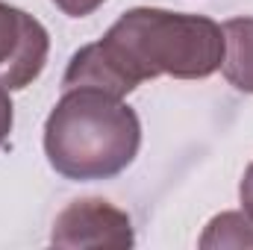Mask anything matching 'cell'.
<instances>
[{"label": "cell", "mask_w": 253, "mask_h": 250, "mask_svg": "<svg viewBox=\"0 0 253 250\" xmlns=\"http://www.w3.org/2000/svg\"><path fill=\"white\" fill-rule=\"evenodd\" d=\"M12 132V100H9V88L0 85V144L9 138Z\"/></svg>", "instance_id": "cell-9"}, {"label": "cell", "mask_w": 253, "mask_h": 250, "mask_svg": "<svg viewBox=\"0 0 253 250\" xmlns=\"http://www.w3.org/2000/svg\"><path fill=\"white\" fill-rule=\"evenodd\" d=\"M239 194H242V206H245V212L253 218V162L248 165V171H245V180H242Z\"/></svg>", "instance_id": "cell-10"}, {"label": "cell", "mask_w": 253, "mask_h": 250, "mask_svg": "<svg viewBox=\"0 0 253 250\" xmlns=\"http://www.w3.org/2000/svg\"><path fill=\"white\" fill-rule=\"evenodd\" d=\"M65 15L71 18H83V15H91L97 6H103V0H53Z\"/></svg>", "instance_id": "cell-8"}, {"label": "cell", "mask_w": 253, "mask_h": 250, "mask_svg": "<svg viewBox=\"0 0 253 250\" xmlns=\"http://www.w3.org/2000/svg\"><path fill=\"white\" fill-rule=\"evenodd\" d=\"M138 115L121 97L97 88H71L44 124L47 162L68 180H109L135 159Z\"/></svg>", "instance_id": "cell-2"}, {"label": "cell", "mask_w": 253, "mask_h": 250, "mask_svg": "<svg viewBox=\"0 0 253 250\" xmlns=\"http://www.w3.org/2000/svg\"><path fill=\"white\" fill-rule=\"evenodd\" d=\"M200 248H253V218L242 212H221L209 221Z\"/></svg>", "instance_id": "cell-7"}, {"label": "cell", "mask_w": 253, "mask_h": 250, "mask_svg": "<svg viewBox=\"0 0 253 250\" xmlns=\"http://www.w3.org/2000/svg\"><path fill=\"white\" fill-rule=\"evenodd\" d=\"M47 30L27 12L0 0V85L24 88L47 62Z\"/></svg>", "instance_id": "cell-3"}, {"label": "cell", "mask_w": 253, "mask_h": 250, "mask_svg": "<svg viewBox=\"0 0 253 250\" xmlns=\"http://www.w3.org/2000/svg\"><path fill=\"white\" fill-rule=\"evenodd\" d=\"M62 85L65 91H71V88H97V91H106L112 97H124L135 88L121 74V68L109 59V53L100 47V42L85 44L83 50L74 53V59H71L62 77Z\"/></svg>", "instance_id": "cell-5"}, {"label": "cell", "mask_w": 253, "mask_h": 250, "mask_svg": "<svg viewBox=\"0 0 253 250\" xmlns=\"http://www.w3.org/2000/svg\"><path fill=\"white\" fill-rule=\"evenodd\" d=\"M100 47L132 85L159 74L203 80L221 68L224 30L203 15L138 6L112 24Z\"/></svg>", "instance_id": "cell-1"}, {"label": "cell", "mask_w": 253, "mask_h": 250, "mask_svg": "<svg viewBox=\"0 0 253 250\" xmlns=\"http://www.w3.org/2000/svg\"><path fill=\"white\" fill-rule=\"evenodd\" d=\"M224 77L239 91L253 94V18H230L224 27Z\"/></svg>", "instance_id": "cell-6"}, {"label": "cell", "mask_w": 253, "mask_h": 250, "mask_svg": "<svg viewBox=\"0 0 253 250\" xmlns=\"http://www.w3.org/2000/svg\"><path fill=\"white\" fill-rule=\"evenodd\" d=\"M50 242L56 248H129L132 224L106 200H77L59 212Z\"/></svg>", "instance_id": "cell-4"}]
</instances>
